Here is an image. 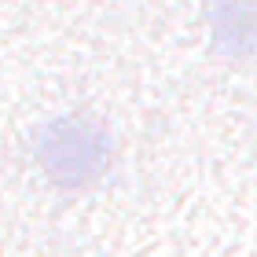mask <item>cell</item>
<instances>
[{"label": "cell", "mask_w": 257, "mask_h": 257, "mask_svg": "<svg viewBox=\"0 0 257 257\" xmlns=\"http://www.w3.org/2000/svg\"><path fill=\"white\" fill-rule=\"evenodd\" d=\"M37 162L59 188H88L110 166V136L88 114H63L41 128Z\"/></svg>", "instance_id": "obj_1"}, {"label": "cell", "mask_w": 257, "mask_h": 257, "mask_svg": "<svg viewBox=\"0 0 257 257\" xmlns=\"http://www.w3.org/2000/svg\"><path fill=\"white\" fill-rule=\"evenodd\" d=\"M213 52L228 59L257 55V0H209Z\"/></svg>", "instance_id": "obj_2"}]
</instances>
